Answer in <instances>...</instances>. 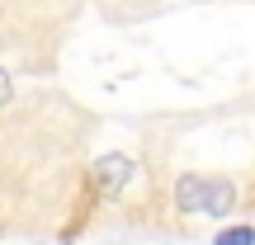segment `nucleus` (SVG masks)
Segmentation results:
<instances>
[{
  "label": "nucleus",
  "mask_w": 255,
  "mask_h": 245,
  "mask_svg": "<svg viewBox=\"0 0 255 245\" xmlns=\"http://www.w3.org/2000/svg\"><path fill=\"white\" fill-rule=\"evenodd\" d=\"M232 203H237V189L227 179H208V174H184L175 184V208L180 212H208V217H227Z\"/></svg>",
  "instance_id": "nucleus-1"
},
{
  "label": "nucleus",
  "mask_w": 255,
  "mask_h": 245,
  "mask_svg": "<svg viewBox=\"0 0 255 245\" xmlns=\"http://www.w3.org/2000/svg\"><path fill=\"white\" fill-rule=\"evenodd\" d=\"M95 179H100V189L109 193H123V184L132 179V161H128V156H104L100 165H95Z\"/></svg>",
  "instance_id": "nucleus-2"
},
{
  "label": "nucleus",
  "mask_w": 255,
  "mask_h": 245,
  "mask_svg": "<svg viewBox=\"0 0 255 245\" xmlns=\"http://www.w3.org/2000/svg\"><path fill=\"white\" fill-rule=\"evenodd\" d=\"M213 245H255V231L251 227H232V231H222Z\"/></svg>",
  "instance_id": "nucleus-3"
},
{
  "label": "nucleus",
  "mask_w": 255,
  "mask_h": 245,
  "mask_svg": "<svg viewBox=\"0 0 255 245\" xmlns=\"http://www.w3.org/2000/svg\"><path fill=\"white\" fill-rule=\"evenodd\" d=\"M9 94H14V85H9V76L0 71V104H9Z\"/></svg>",
  "instance_id": "nucleus-4"
}]
</instances>
